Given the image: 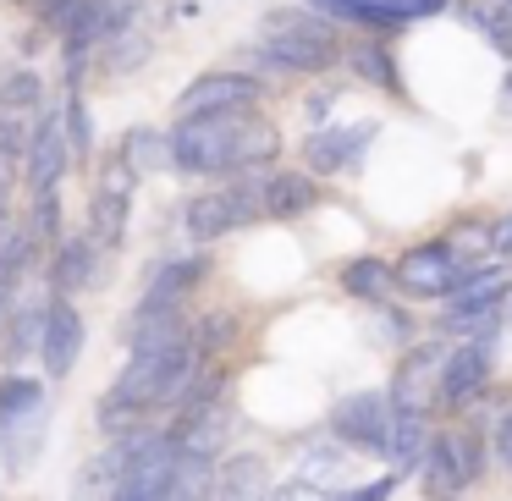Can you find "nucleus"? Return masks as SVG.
Masks as SVG:
<instances>
[{"instance_id": "nucleus-10", "label": "nucleus", "mask_w": 512, "mask_h": 501, "mask_svg": "<svg viewBox=\"0 0 512 501\" xmlns=\"http://www.w3.org/2000/svg\"><path fill=\"white\" fill-rule=\"evenodd\" d=\"M479 441L468 430H446V435H435V452H430V463L419 468L424 474V490H430V501H457L468 485L479 479Z\"/></svg>"}, {"instance_id": "nucleus-7", "label": "nucleus", "mask_w": 512, "mask_h": 501, "mask_svg": "<svg viewBox=\"0 0 512 501\" xmlns=\"http://www.w3.org/2000/svg\"><path fill=\"white\" fill-rule=\"evenodd\" d=\"M512 298V265H474L446 298V331H485Z\"/></svg>"}, {"instance_id": "nucleus-27", "label": "nucleus", "mask_w": 512, "mask_h": 501, "mask_svg": "<svg viewBox=\"0 0 512 501\" xmlns=\"http://www.w3.org/2000/svg\"><path fill=\"white\" fill-rule=\"evenodd\" d=\"M166 501H215V474H210V457H188L182 452L177 479H171V496Z\"/></svg>"}, {"instance_id": "nucleus-9", "label": "nucleus", "mask_w": 512, "mask_h": 501, "mask_svg": "<svg viewBox=\"0 0 512 501\" xmlns=\"http://www.w3.org/2000/svg\"><path fill=\"white\" fill-rule=\"evenodd\" d=\"M463 276H468V259L452 243H419L397 259V287L408 298H452Z\"/></svg>"}, {"instance_id": "nucleus-39", "label": "nucleus", "mask_w": 512, "mask_h": 501, "mask_svg": "<svg viewBox=\"0 0 512 501\" xmlns=\"http://www.w3.org/2000/svg\"><path fill=\"white\" fill-rule=\"evenodd\" d=\"M496 254L512 259V215H501V221H496Z\"/></svg>"}, {"instance_id": "nucleus-14", "label": "nucleus", "mask_w": 512, "mask_h": 501, "mask_svg": "<svg viewBox=\"0 0 512 501\" xmlns=\"http://www.w3.org/2000/svg\"><path fill=\"white\" fill-rule=\"evenodd\" d=\"M72 166V138H67V116H45L28 138V182L34 193H56V182Z\"/></svg>"}, {"instance_id": "nucleus-29", "label": "nucleus", "mask_w": 512, "mask_h": 501, "mask_svg": "<svg viewBox=\"0 0 512 501\" xmlns=\"http://www.w3.org/2000/svg\"><path fill=\"white\" fill-rule=\"evenodd\" d=\"M232 336H237V314H232V309H215L210 320H204L199 331H193V342H199V353H204V358H221L226 347H232Z\"/></svg>"}, {"instance_id": "nucleus-25", "label": "nucleus", "mask_w": 512, "mask_h": 501, "mask_svg": "<svg viewBox=\"0 0 512 501\" xmlns=\"http://www.w3.org/2000/svg\"><path fill=\"white\" fill-rule=\"evenodd\" d=\"M441 364H446V353H413V364H402V375H397L391 402L397 408H424V386H441Z\"/></svg>"}, {"instance_id": "nucleus-24", "label": "nucleus", "mask_w": 512, "mask_h": 501, "mask_svg": "<svg viewBox=\"0 0 512 501\" xmlns=\"http://www.w3.org/2000/svg\"><path fill=\"white\" fill-rule=\"evenodd\" d=\"M45 320H50V303H17L12 325H6V358L23 364L39 342H45Z\"/></svg>"}, {"instance_id": "nucleus-12", "label": "nucleus", "mask_w": 512, "mask_h": 501, "mask_svg": "<svg viewBox=\"0 0 512 501\" xmlns=\"http://www.w3.org/2000/svg\"><path fill=\"white\" fill-rule=\"evenodd\" d=\"M259 94V83L248 72H204V78L188 83V94L177 100V116H221V111H248Z\"/></svg>"}, {"instance_id": "nucleus-37", "label": "nucleus", "mask_w": 512, "mask_h": 501, "mask_svg": "<svg viewBox=\"0 0 512 501\" xmlns=\"http://www.w3.org/2000/svg\"><path fill=\"white\" fill-rule=\"evenodd\" d=\"M67 138H72V155H83V149H89V116H83L78 94L67 100Z\"/></svg>"}, {"instance_id": "nucleus-2", "label": "nucleus", "mask_w": 512, "mask_h": 501, "mask_svg": "<svg viewBox=\"0 0 512 501\" xmlns=\"http://www.w3.org/2000/svg\"><path fill=\"white\" fill-rule=\"evenodd\" d=\"M199 342L193 336H171V342H155V347H133V358H127V369L116 375L111 397L133 402V408H177L182 391L193 386V375H199Z\"/></svg>"}, {"instance_id": "nucleus-20", "label": "nucleus", "mask_w": 512, "mask_h": 501, "mask_svg": "<svg viewBox=\"0 0 512 501\" xmlns=\"http://www.w3.org/2000/svg\"><path fill=\"white\" fill-rule=\"evenodd\" d=\"M314 204H320V182L314 177H303V171H276V177H265V215L298 221Z\"/></svg>"}, {"instance_id": "nucleus-22", "label": "nucleus", "mask_w": 512, "mask_h": 501, "mask_svg": "<svg viewBox=\"0 0 512 501\" xmlns=\"http://www.w3.org/2000/svg\"><path fill=\"white\" fill-rule=\"evenodd\" d=\"M94 237H67V243L56 248V292L67 298V292H83V287H94Z\"/></svg>"}, {"instance_id": "nucleus-3", "label": "nucleus", "mask_w": 512, "mask_h": 501, "mask_svg": "<svg viewBox=\"0 0 512 501\" xmlns=\"http://www.w3.org/2000/svg\"><path fill=\"white\" fill-rule=\"evenodd\" d=\"M265 50L281 72H325L342 45H336V28L325 17H309V12H270L265 17Z\"/></svg>"}, {"instance_id": "nucleus-17", "label": "nucleus", "mask_w": 512, "mask_h": 501, "mask_svg": "<svg viewBox=\"0 0 512 501\" xmlns=\"http://www.w3.org/2000/svg\"><path fill=\"white\" fill-rule=\"evenodd\" d=\"M375 133H380L375 122H353V127H336V133H314L309 144H303V160H309V171H325V177H331V171L353 166V160L375 144Z\"/></svg>"}, {"instance_id": "nucleus-23", "label": "nucleus", "mask_w": 512, "mask_h": 501, "mask_svg": "<svg viewBox=\"0 0 512 501\" xmlns=\"http://www.w3.org/2000/svg\"><path fill=\"white\" fill-rule=\"evenodd\" d=\"M28 254H34V232L6 226V232H0V320H6V314H12V303H17V281H23Z\"/></svg>"}, {"instance_id": "nucleus-6", "label": "nucleus", "mask_w": 512, "mask_h": 501, "mask_svg": "<svg viewBox=\"0 0 512 501\" xmlns=\"http://www.w3.org/2000/svg\"><path fill=\"white\" fill-rule=\"evenodd\" d=\"M177 463H182L177 435H171V430H160V435L138 430L133 463H127L122 485H116L105 501H166L171 496V479H177Z\"/></svg>"}, {"instance_id": "nucleus-28", "label": "nucleus", "mask_w": 512, "mask_h": 501, "mask_svg": "<svg viewBox=\"0 0 512 501\" xmlns=\"http://www.w3.org/2000/svg\"><path fill=\"white\" fill-rule=\"evenodd\" d=\"M127 160H133V171L171 166V138H160V133H149V127H138V133L127 138Z\"/></svg>"}, {"instance_id": "nucleus-8", "label": "nucleus", "mask_w": 512, "mask_h": 501, "mask_svg": "<svg viewBox=\"0 0 512 501\" xmlns=\"http://www.w3.org/2000/svg\"><path fill=\"white\" fill-rule=\"evenodd\" d=\"M391 419H397V402L386 391H353L331 408V430L336 441H347L353 452H380L391 446Z\"/></svg>"}, {"instance_id": "nucleus-5", "label": "nucleus", "mask_w": 512, "mask_h": 501, "mask_svg": "<svg viewBox=\"0 0 512 501\" xmlns=\"http://www.w3.org/2000/svg\"><path fill=\"white\" fill-rule=\"evenodd\" d=\"M254 215H265V182H237V188H215V193H193L182 204V232L193 243H215V237L248 226Z\"/></svg>"}, {"instance_id": "nucleus-13", "label": "nucleus", "mask_w": 512, "mask_h": 501, "mask_svg": "<svg viewBox=\"0 0 512 501\" xmlns=\"http://www.w3.org/2000/svg\"><path fill=\"white\" fill-rule=\"evenodd\" d=\"M83 314L72 309V298L50 303V320H45V342H39V358H45V375L50 380H67L83 358Z\"/></svg>"}, {"instance_id": "nucleus-15", "label": "nucleus", "mask_w": 512, "mask_h": 501, "mask_svg": "<svg viewBox=\"0 0 512 501\" xmlns=\"http://www.w3.org/2000/svg\"><path fill=\"white\" fill-rule=\"evenodd\" d=\"M485 380H490V358H485V347L479 342H463L457 353H446V364H441V386H435V402L441 408H468V402L485 391Z\"/></svg>"}, {"instance_id": "nucleus-32", "label": "nucleus", "mask_w": 512, "mask_h": 501, "mask_svg": "<svg viewBox=\"0 0 512 501\" xmlns=\"http://www.w3.org/2000/svg\"><path fill=\"white\" fill-rule=\"evenodd\" d=\"M34 100H39V78H34V72H12V78L0 83V105H6V111H28Z\"/></svg>"}, {"instance_id": "nucleus-42", "label": "nucleus", "mask_w": 512, "mask_h": 501, "mask_svg": "<svg viewBox=\"0 0 512 501\" xmlns=\"http://www.w3.org/2000/svg\"><path fill=\"white\" fill-rule=\"evenodd\" d=\"M314 6H325V0H314Z\"/></svg>"}, {"instance_id": "nucleus-30", "label": "nucleus", "mask_w": 512, "mask_h": 501, "mask_svg": "<svg viewBox=\"0 0 512 501\" xmlns=\"http://www.w3.org/2000/svg\"><path fill=\"white\" fill-rule=\"evenodd\" d=\"M342 468H347V452H336V446H309V452H303V468H298V474H309L314 485L331 490V479H342Z\"/></svg>"}, {"instance_id": "nucleus-34", "label": "nucleus", "mask_w": 512, "mask_h": 501, "mask_svg": "<svg viewBox=\"0 0 512 501\" xmlns=\"http://www.w3.org/2000/svg\"><path fill=\"white\" fill-rule=\"evenodd\" d=\"M391 490H397V474H380V479H369V485H347V490H336L331 501H391Z\"/></svg>"}, {"instance_id": "nucleus-1", "label": "nucleus", "mask_w": 512, "mask_h": 501, "mask_svg": "<svg viewBox=\"0 0 512 501\" xmlns=\"http://www.w3.org/2000/svg\"><path fill=\"white\" fill-rule=\"evenodd\" d=\"M276 133L254 122L248 111H221V116H188L171 133V166L188 177H215V171H248L270 160Z\"/></svg>"}, {"instance_id": "nucleus-16", "label": "nucleus", "mask_w": 512, "mask_h": 501, "mask_svg": "<svg viewBox=\"0 0 512 501\" xmlns=\"http://www.w3.org/2000/svg\"><path fill=\"white\" fill-rule=\"evenodd\" d=\"M452 0H325L331 17L347 23H369V28H397V23H424V17L446 12Z\"/></svg>"}, {"instance_id": "nucleus-4", "label": "nucleus", "mask_w": 512, "mask_h": 501, "mask_svg": "<svg viewBox=\"0 0 512 501\" xmlns=\"http://www.w3.org/2000/svg\"><path fill=\"white\" fill-rule=\"evenodd\" d=\"M39 435H45V386L28 375L0 380V457L12 474H23L39 457Z\"/></svg>"}, {"instance_id": "nucleus-36", "label": "nucleus", "mask_w": 512, "mask_h": 501, "mask_svg": "<svg viewBox=\"0 0 512 501\" xmlns=\"http://www.w3.org/2000/svg\"><path fill=\"white\" fill-rule=\"evenodd\" d=\"M56 232H61L56 193H34V237H56Z\"/></svg>"}, {"instance_id": "nucleus-31", "label": "nucleus", "mask_w": 512, "mask_h": 501, "mask_svg": "<svg viewBox=\"0 0 512 501\" xmlns=\"http://www.w3.org/2000/svg\"><path fill=\"white\" fill-rule=\"evenodd\" d=\"M353 67H358V78H369V83H380L386 94H397V72H391V56H386V50H375V45L353 50Z\"/></svg>"}, {"instance_id": "nucleus-38", "label": "nucleus", "mask_w": 512, "mask_h": 501, "mask_svg": "<svg viewBox=\"0 0 512 501\" xmlns=\"http://www.w3.org/2000/svg\"><path fill=\"white\" fill-rule=\"evenodd\" d=\"M496 457H501V468L512 474V413L496 424Z\"/></svg>"}, {"instance_id": "nucleus-41", "label": "nucleus", "mask_w": 512, "mask_h": 501, "mask_svg": "<svg viewBox=\"0 0 512 501\" xmlns=\"http://www.w3.org/2000/svg\"><path fill=\"white\" fill-rule=\"evenodd\" d=\"M507 94H512V72H507Z\"/></svg>"}, {"instance_id": "nucleus-18", "label": "nucleus", "mask_w": 512, "mask_h": 501, "mask_svg": "<svg viewBox=\"0 0 512 501\" xmlns=\"http://www.w3.org/2000/svg\"><path fill=\"white\" fill-rule=\"evenodd\" d=\"M215 501H276V479L259 452H237L215 474Z\"/></svg>"}, {"instance_id": "nucleus-26", "label": "nucleus", "mask_w": 512, "mask_h": 501, "mask_svg": "<svg viewBox=\"0 0 512 501\" xmlns=\"http://www.w3.org/2000/svg\"><path fill=\"white\" fill-rule=\"evenodd\" d=\"M391 281H397V265H380L375 254H369V259H353V265L342 270V287L353 292V298H369V303L386 298Z\"/></svg>"}, {"instance_id": "nucleus-33", "label": "nucleus", "mask_w": 512, "mask_h": 501, "mask_svg": "<svg viewBox=\"0 0 512 501\" xmlns=\"http://www.w3.org/2000/svg\"><path fill=\"white\" fill-rule=\"evenodd\" d=\"M336 490H325V485H314L309 474H292V479H281L276 485V501H331Z\"/></svg>"}, {"instance_id": "nucleus-11", "label": "nucleus", "mask_w": 512, "mask_h": 501, "mask_svg": "<svg viewBox=\"0 0 512 501\" xmlns=\"http://www.w3.org/2000/svg\"><path fill=\"white\" fill-rule=\"evenodd\" d=\"M133 160L127 155H111L105 160V171H100V188H94V215H89V226H94V243H105V248H116L127 237V199H133Z\"/></svg>"}, {"instance_id": "nucleus-40", "label": "nucleus", "mask_w": 512, "mask_h": 501, "mask_svg": "<svg viewBox=\"0 0 512 501\" xmlns=\"http://www.w3.org/2000/svg\"><path fill=\"white\" fill-rule=\"evenodd\" d=\"M331 105H336V94H331V89H320V94H314V100H309V116H325V111H331Z\"/></svg>"}, {"instance_id": "nucleus-21", "label": "nucleus", "mask_w": 512, "mask_h": 501, "mask_svg": "<svg viewBox=\"0 0 512 501\" xmlns=\"http://www.w3.org/2000/svg\"><path fill=\"white\" fill-rule=\"evenodd\" d=\"M210 276V259L204 254H188V259H171V265H160L155 276H149V287H144V298L149 303H182L199 281Z\"/></svg>"}, {"instance_id": "nucleus-19", "label": "nucleus", "mask_w": 512, "mask_h": 501, "mask_svg": "<svg viewBox=\"0 0 512 501\" xmlns=\"http://www.w3.org/2000/svg\"><path fill=\"white\" fill-rule=\"evenodd\" d=\"M435 452V435L430 424H424V408H397V419H391V474H413V468H424Z\"/></svg>"}, {"instance_id": "nucleus-35", "label": "nucleus", "mask_w": 512, "mask_h": 501, "mask_svg": "<svg viewBox=\"0 0 512 501\" xmlns=\"http://www.w3.org/2000/svg\"><path fill=\"white\" fill-rule=\"evenodd\" d=\"M94 12H100V28H105V34H122V28L133 23L138 0H94Z\"/></svg>"}]
</instances>
